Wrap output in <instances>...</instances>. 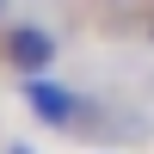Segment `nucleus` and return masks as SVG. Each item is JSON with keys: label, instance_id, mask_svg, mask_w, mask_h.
I'll return each instance as SVG.
<instances>
[{"label": "nucleus", "instance_id": "nucleus-3", "mask_svg": "<svg viewBox=\"0 0 154 154\" xmlns=\"http://www.w3.org/2000/svg\"><path fill=\"white\" fill-rule=\"evenodd\" d=\"M6 12H12V0H0V25H6Z\"/></svg>", "mask_w": 154, "mask_h": 154}, {"label": "nucleus", "instance_id": "nucleus-5", "mask_svg": "<svg viewBox=\"0 0 154 154\" xmlns=\"http://www.w3.org/2000/svg\"><path fill=\"white\" fill-rule=\"evenodd\" d=\"M105 6H130V0H105Z\"/></svg>", "mask_w": 154, "mask_h": 154}, {"label": "nucleus", "instance_id": "nucleus-2", "mask_svg": "<svg viewBox=\"0 0 154 154\" xmlns=\"http://www.w3.org/2000/svg\"><path fill=\"white\" fill-rule=\"evenodd\" d=\"M0 62H6L12 74H49V62H56V31H43V25H6L0 31Z\"/></svg>", "mask_w": 154, "mask_h": 154}, {"label": "nucleus", "instance_id": "nucleus-6", "mask_svg": "<svg viewBox=\"0 0 154 154\" xmlns=\"http://www.w3.org/2000/svg\"><path fill=\"white\" fill-rule=\"evenodd\" d=\"M148 37H154V19H148Z\"/></svg>", "mask_w": 154, "mask_h": 154}, {"label": "nucleus", "instance_id": "nucleus-1", "mask_svg": "<svg viewBox=\"0 0 154 154\" xmlns=\"http://www.w3.org/2000/svg\"><path fill=\"white\" fill-rule=\"evenodd\" d=\"M25 111H31L43 130H74L80 123V93L56 74H31L25 80Z\"/></svg>", "mask_w": 154, "mask_h": 154}, {"label": "nucleus", "instance_id": "nucleus-4", "mask_svg": "<svg viewBox=\"0 0 154 154\" xmlns=\"http://www.w3.org/2000/svg\"><path fill=\"white\" fill-rule=\"evenodd\" d=\"M6 154H31V148H19V142H12V148H6Z\"/></svg>", "mask_w": 154, "mask_h": 154}]
</instances>
